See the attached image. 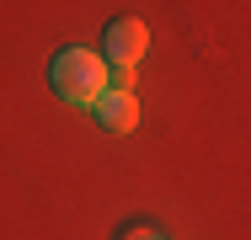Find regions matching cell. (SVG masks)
I'll return each mask as SVG.
<instances>
[{
  "label": "cell",
  "instance_id": "1",
  "mask_svg": "<svg viewBox=\"0 0 251 240\" xmlns=\"http://www.w3.org/2000/svg\"><path fill=\"white\" fill-rule=\"evenodd\" d=\"M49 86L70 107H91L107 91V64H101V53H91V48H64V53L49 59Z\"/></svg>",
  "mask_w": 251,
  "mask_h": 240
},
{
  "label": "cell",
  "instance_id": "2",
  "mask_svg": "<svg viewBox=\"0 0 251 240\" xmlns=\"http://www.w3.org/2000/svg\"><path fill=\"white\" fill-rule=\"evenodd\" d=\"M145 48H150V27H145L139 16H118V22H107V32H101V64H107V86L134 91V75H139Z\"/></svg>",
  "mask_w": 251,
  "mask_h": 240
},
{
  "label": "cell",
  "instance_id": "3",
  "mask_svg": "<svg viewBox=\"0 0 251 240\" xmlns=\"http://www.w3.org/2000/svg\"><path fill=\"white\" fill-rule=\"evenodd\" d=\"M91 118H97L107 134H134V123H139V101H134V91H123V86H107V91L91 101Z\"/></svg>",
  "mask_w": 251,
  "mask_h": 240
},
{
  "label": "cell",
  "instance_id": "4",
  "mask_svg": "<svg viewBox=\"0 0 251 240\" xmlns=\"http://www.w3.org/2000/svg\"><path fill=\"white\" fill-rule=\"evenodd\" d=\"M123 240H166V235L150 230V224H134V230H123Z\"/></svg>",
  "mask_w": 251,
  "mask_h": 240
}]
</instances>
